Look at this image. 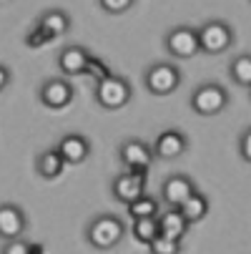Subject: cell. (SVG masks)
<instances>
[{
  "label": "cell",
  "mask_w": 251,
  "mask_h": 254,
  "mask_svg": "<svg viewBox=\"0 0 251 254\" xmlns=\"http://www.w3.org/2000/svg\"><path fill=\"white\" fill-rule=\"evenodd\" d=\"M126 232H128V227H126V222L121 219V216H116V214H96L86 224L83 237L93 249L108 252V249H116L126 239Z\"/></svg>",
  "instance_id": "6da1fadb"
},
{
  "label": "cell",
  "mask_w": 251,
  "mask_h": 254,
  "mask_svg": "<svg viewBox=\"0 0 251 254\" xmlns=\"http://www.w3.org/2000/svg\"><path fill=\"white\" fill-rule=\"evenodd\" d=\"M181 81H184L181 68H178L176 63H171V61H156L143 70V88L156 98L176 93L178 88H181Z\"/></svg>",
  "instance_id": "7a4b0ae2"
},
{
  "label": "cell",
  "mask_w": 251,
  "mask_h": 254,
  "mask_svg": "<svg viewBox=\"0 0 251 254\" xmlns=\"http://www.w3.org/2000/svg\"><path fill=\"white\" fill-rule=\"evenodd\" d=\"M133 98V88L123 76L108 73L100 81H96V91H93V101L96 106H100L103 111H121L126 108Z\"/></svg>",
  "instance_id": "3957f363"
},
{
  "label": "cell",
  "mask_w": 251,
  "mask_h": 254,
  "mask_svg": "<svg viewBox=\"0 0 251 254\" xmlns=\"http://www.w3.org/2000/svg\"><path fill=\"white\" fill-rule=\"evenodd\" d=\"M229 101H231V96H229V91H226L221 83L208 81V83H201V86L191 93L189 106H191V111H194L196 116L211 119V116L224 114L226 108H229Z\"/></svg>",
  "instance_id": "277c9868"
},
{
  "label": "cell",
  "mask_w": 251,
  "mask_h": 254,
  "mask_svg": "<svg viewBox=\"0 0 251 254\" xmlns=\"http://www.w3.org/2000/svg\"><path fill=\"white\" fill-rule=\"evenodd\" d=\"M199 43H201V53L221 56V53L231 51V46L236 43V33L226 20L211 18L203 25H199Z\"/></svg>",
  "instance_id": "5b68a950"
},
{
  "label": "cell",
  "mask_w": 251,
  "mask_h": 254,
  "mask_svg": "<svg viewBox=\"0 0 251 254\" xmlns=\"http://www.w3.org/2000/svg\"><path fill=\"white\" fill-rule=\"evenodd\" d=\"M163 48L171 58L178 61H189L196 58L201 53V43H199V28L191 25H176L171 30H166L163 35Z\"/></svg>",
  "instance_id": "8992f818"
},
{
  "label": "cell",
  "mask_w": 251,
  "mask_h": 254,
  "mask_svg": "<svg viewBox=\"0 0 251 254\" xmlns=\"http://www.w3.org/2000/svg\"><path fill=\"white\" fill-rule=\"evenodd\" d=\"M73 98H76V88L63 76L46 78L38 88V101L48 108V111H63V108H68L73 103Z\"/></svg>",
  "instance_id": "52a82bcc"
},
{
  "label": "cell",
  "mask_w": 251,
  "mask_h": 254,
  "mask_svg": "<svg viewBox=\"0 0 251 254\" xmlns=\"http://www.w3.org/2000/svg\"><path fill=\"white\" fill-rule=\"evenodd\" d=\"M118 161L123 164V169L131 171H149L156 161V154L151 143H146L143 138H126L118 146Z\"/></svg>",
  "instance_id": "ba28073f"
},
{
  "label": "cell",
  "mask_w": 251,
  "mask_h": 254,
  "mask_svg": "<svg viewBox=\"0 0 251 254\" xmlns=\"http://www.w3.org/2000/svg\"><path fill=\"white\" fill-rule=\"evenodd\" d=\"M146 184H149V171H131L126 169L123 174L113 176L111 181V194L116 201H121L123 206L133 199H138L141 194H146Z\"/></svg>",
  "instance_id": "9c48e42d"
},
{
  "label": "cell",
  "mask_w": 251,
  "mask_h": 254,
  "mask_svg": "<svg viewBox=\"0 0 251 254\" xmlns=\"http://www.w3.org/2000/svg\"><path fill=\"white\" fill-rule=\"evenodd\" d=\"M151 146H153L156 159L176 161V159H181V156L189 151V136H186L181 128H163V131L153 138Z\"/></svg>",
  "instance_id": "30bf717a"
},
{
  "label": "cell",
  "mask_w": 251,
  "mask_h": 254,
  "mask_svg": "<svg viewBox=\"0 0 251 254\" xmlns=\"http://www.w3.org/2000/svg\"><path fill=\"white\" fill-rule=\"evenodd\" d=\"M55 146H58V151L63 154V159H65L68 166H81V164H86L88 156H91V151H93L91 141H88L83 133H76V131H73V133H63Z\"/></svg>",
  "instance_id": "8fae6325"
},
{
  "label": "cell",
  "mask_w": 251,
  "mask_h": 254,
  "mask_svg": "<svg viewBox=\"0 0 251 254\" xmlns=\"http://www.w3.org/2000/svg\"><path fill=\"white\" fill-rule=\"evenodd\" d=\"M194 191H196V184L186 174H171L161 181V199L168 206H181Z\"/></svg>",
  "instance_id": "7c38bea8"
},
{
  "label": "cell",
  "mask_w": 251,
  "mask_h": 254,
  "mask_svg": "<svg viewBox=\"0 0 251 254\" xmlns=\"http://www.w3.org/2000/svg\"><path fill=\"white\" fill-rule=\"evenodd\" d=\"M25 232H28V216L23 206L13 201H3L0 204V239L23 237Z\"/></svg>",
  "instance_id": "4fadbf2b"
},
{
  "label": "cell",
  "mask_w": 251,
  "mask_h": 254,
  "mask_svg": "<svg viewBox=\"0 0 251 254\" xmlns=\"http://www.w3.org/2000/svg\"><path fill=\"white\" fill-rule=\"evenodd\" d=\"M88 61H91L88 48L70 43V46L60 48V53H58V70L63 76H81V73H86Z\"/></svg>",
  "instance_id": "5bb4252c"
},
{
  "label": "cell",
  "mask_w": 251,
  "mask_h": 254,
  "mask_svg": "<svg viewBox=\"0 0 251 254\" xmlns=\"http://www.w3.org/2000/svg\"><path fill=\"white\" fill-rule=\"evenodd\" d=\"M65 159L63 154L58 151V146H50V149H43L38 156H35V174H38L43 181H55L60 179V174L65 171Z\"/></svg>",
  "instance_id": "9a60e30c"
},
{
  "label": "cell",
  "mask_w": 251,
  "mask_h": 254,
  "mask_svg": "<svg viewBox=\"0 0 251 254\" xmlns=\"http://www.w3.org/2000/svg\"><path fill=\"white\" fill-rule=\"evenodd\" d=\"M35 25H41L46 30V35L50 41L60 38V35H65L70 30V25H73V20H70V15L63 10V8H50V10H43L38 15V20H35Z\"/></svg>",
  "instance_id": "2e32d148"
},
{
  "label": "cell",
  "mask_w": 251,
  "mask_h": 254,
  "mask_svg": "<svg viewBox=\"0 0 251 254\" xmlns=\"http://www.w3.org/2000/svg\"><path fill=\"white\" fill-rule=\"evenodd\" d=\"M189 227H191V222L181 214V209H178V206H168V211L158 214V229H161V234H163V237L181 239V242H184V237H186Z\"/></svg>",
  "instance_id": "e0dca14e"
},
{
  "label": "cell",
  "mask_w": 251,
  "mask_h": 254,
  "mask_svg": "<svg viewBox=\"0 0 251 254\" xmlns=\"http://www.w3.org/2000/svg\"><path fill=\"white\" fill-rule=\"evenodd\" d=\"M181 214L186 216V219L191 222V224H199V222H203L206 216H208V211H211V201H208V196L203 194V191H194L181 206Z\"/></svg>",
  "instance_id": "ac0fdd59"
},
{
  "label": "cell",
  "mask_w": 251,
  "mask_h": 254,
  "mask_svg": "<svg viewBox=\"0 0 251 254\" xmlns=\"http://www.w3.org/2000/svg\"><path fill=\"white\" fill-rule=\"evenodd\" d=\"M131 234H133L136 242H141V244L149 247V244L161 234V229H158V216H138V219H131Z\"/></svg>",
  "instance_id": "d6986e66"
},
{
  "label": "cell",
  "mask_w": 251,
  "mask_h": 254,
  "mask_svg": "<svg viewBox=\"0 0 251 254\" xmlns=\"http://www.w3.org/2000/svg\"><path fill=\"white\" fill-rule=\"evenodd\" d=\"M229 76L236 86L241 88H251V53H241L234 56L229 63Z\"/></svg>",
  "instance_id": "ffe728a7"
},
{
  "label": "cell",
  "mask_w": 251,
  "mask_h": 254,
  "mask_svg": "<svg viewBox=\"0 0 251 254\" xmlns=\"http://www.w3.org/2000/svg\"><path fill=\"white\" fill-rule=\"evenodd\" d=\"M126 211L131 219H138V216H158L161 214V201L151 194H141L138 199L126 204Z\"/></svg>",
  "instance_id": "44dd1931"
},
{
  "label": "cell",
  "mask_w": 251,
  "mask_h": 254,
  "mask_svg": "<svg viewBox=\"0 0 251 254\" xmlns=\"http://www.w3.org/2000/svg\"><path fill=\"white\" fill-rule=\"evenodd\" d=\"M0 252L3 254H30V252H43V247L28 242L25 237H13V239H3Z\"/></svg>",
  "instance_id": "7402d4cb"
},
{
  "label": "cell",
  "mask_w": 251,
  "mask_h": 254,
  "mask_svg": "<svg viewBox=\"0 0 251 254\" xmlns=\"http://www.w3.org/2000/svg\"><path fill=\"white\" fill-rule=\"evenodd\" d=\"M149 249H151L153 254H178L184 247H181V239H171V237L158 234V237L149 244Z\"/></svg>",
  "instance_id": "603a6c76"
},
{
  "label": "cell",
  "mask_w": 251,
  "mask_h": 254,
  "mask_svg": "<svg viewBox=\"0 0 251 254\" xmlns=\"http://www.w3.org/2000/svg\"><path fill=\"white\" fill-rule=\"evenodd\" d=\"M136 5V0H98V8L108 15H123Z\"/></svg>",
  "instance_id": "cb8c5ba5"
},
{
  "label": "cell",
  "mask_w": 251,
  "mask_h": 254,
  "mask_svg": "<svg viewBox=\"0 0 251 254\" xmlns=\"http://www.w3.org/2000/svg\"><path fill=\"white\" fill-rule=\"evenodd\" d=\"M46 43H50V38L46 35V30H43L41 25H35L33 30H28V35H25V46H28V48H41V46H46Z\"/></svg>",
  "instance_id": "d4e9b609"
},
{
  "label": "cell",
  "mask_w": 251,
  "mask_h": 254,
  "mask_svg": "<svg viewBox=\"0 0 251 254\" xmlns=\"http://www.w3.org/2000/svg\"><path fill=\"white\" fill-rule=\"evenodd\" d=\"M239 156H241V161L251 164V126L244 128L239 136Z\"/></svg>",
  "instance_id": "484cf974"
},
{
  "label": "cell",
  "mask_w": 251,
  "mask_h": 254,
  "mask_svg": "<svg viewBox=\"0 0 251 254\" xmlns=\"http://www.w3.org/2000/svg\"><path fill=\"white\" fill-rule=\"evenodd\" d=\"M86 73H91V76H96V81H100L103 76H108L111 70L105 68V63L100 61V58H96V56H91V61H88V68H86Z\"/></svg>",
  "instance_id": "4316f807"
},
{
  "label": "cell",
  "mask_w": 251,
  "mask_h": 254,
  "mask_svg": "<svg viewBox=\"0 0 251 254\" xmlns=\"http://www.w3.org/2000/svg\"><path fill=\"white\" fill-rule=\"evenodd\" d=\"M8 86H10V68L0 63V93H3Z\"/></svg>",
  "instance_id": "83f0119b"
},
{
  "label": "cell",
  "mask_w": 251,
  "mask_h": 254,
  "mask_svg": "<svg viewBox=\"0 0 251 254\" xmlns=\"http://www.w3.org/2000/svg\"><path fill=\"white\" fill-rule=\"evenodd\" d=\"M249 93H251V88H249Z\"/></svg>",
  "instance_id": "f1b7e54d"
}]
</instances>
